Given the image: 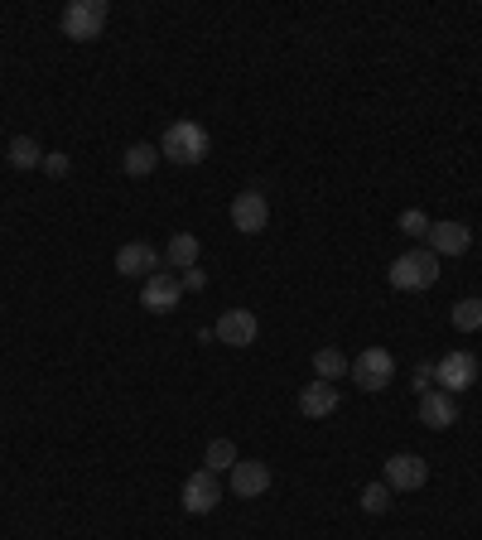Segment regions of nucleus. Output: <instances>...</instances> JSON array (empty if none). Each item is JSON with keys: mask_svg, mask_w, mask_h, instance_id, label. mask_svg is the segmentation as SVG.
I'll return each mask as SVG.
<instances>
[{"mask_svg": "<svg viewBox=\"0 0 482 540\" xmlns=\"http://www.w3.org/2000/svg\"><path fill=\"white\" fill-rule=\"evenodd\" d=\"M208 150H213V135L203 131V121H174V126H164L160 160L179 164V169H193V164L208 160Z\"/></svg>", "mask_w": 482, "mask_h": 540, "instance_id": "1", "label": "nucleus"}, {"mask_svg": "<svg viewBox=\"0 0 482 540\" xmlns=\"http://www.w3.org/2000/svg\"><path fill=\"white\" fill-rule=\"evenodd\" d=\"M386 280H391V290H405V295L434 290V280H439V256H434V251H405V256L391 261Z\"/></svg>", "mask_w": 482, "mask_h": 540, "instance_id": "2", "label": "nucleus"}, {"mask_svg": "<svg viewBox=\"0 0 482 540\" xmlns=\"http://www.w3.org/2000/svg\"><path fill=\"white\" fill-rule=\"evenodd\" d=\"M107 15L111 5L107 0H73L68 10H63V34L68 39H78V44H92V39H102V29H107Z\"/></svg>", "mask_w": 482, "mask_h": 540, "instance_id": "3", "label": "nucleus"}, {"mask_svg": "<svg viewBox=\"0 0 482 540\" xmlns=\"http://www.w3.org/2000/svg\"><path fill=\"white\" fill-rule=\"evenodd\" d=\"M348 377L362 386V391H386L391 381H396V357L386 348H367L357 352V362L348 367Z\"/></svg>", "mask_w": 482, "mask_h": 540, "instance_id": "4", "label": "nucleus"}, {"mask_svg": "<svg viewBox=\"0 0 482 540\" xmlns=\"http://www.w3.org/2000/svg\"><path fill=\"white\" fill-rule=\"evenodd\" d=\"M381 483L391 492H420L429 483V463L420 454H391L386 468H381Z\"/></svg>", "mask_w": 482, "mask_h": 540, "instance_id": "5", "label": "nucleus"}, {"mask_svg": "<svg viewBox=\"0 0 482 540\" xmlns=\"http://www.w3.org/2000/svg\"><path fill=\"white\" fill-rule=\"evenodd\" d=\"M478 357L473 352H444L439 362H434V381L449 391V396H458V391H468L473 381H478Z\"/></svg>", "mask_w": 482, "mask_h": 540, "instance_id": "6", "label": "nucleus"}, {"mask_svg": "<svg viewBox=\"0 0 482 540\" xmlns=\"http://www.w3.org/2000/svg\"><path fill=\"white\" fill-rule=\"evenodd\" d=\"M116 270H121L126 280H150V275L164 270V256L150 242H126L116 251Z\"/></svg>", "mask_w": 482, "mask_h": 540, "instance_id": "7", "label": "nucleus"}, {"mask_svg": "<svg viewBox=\"0 0 482 540\" xmlns=\"http://www.w3.org/2000/svg\"><path fill=\"white\" fill-rule=\"evenodd\" d=\"M256 333H261V319H256L251 309H227V314L213 324V338L217 343H227V348H251Z\"/></svg>", "mask_w": 482, "mask_h": 540, "instance_id": "8", "label": "nucleus"}, {"mask_svg": "<svg viewBox=\"0 0 482 540\" xmlns=\"http://www.w3.org/2000/svg\"><path fill=\"white\" fill-rule=\"evenodd\" d=\"M179 299H184V285H179L174 270H160V275H150V280L140 285V304H145L150 314H169V309H179Z\"/></svg>", "mask_w": 482, "mask_h": 540, "instance_id": "9", "label": "nucleus"}, {"mask_svg": "<svg viewBox=\"0 0 482 540\" xmlns=\"http://www.w3.org/2000/svg\"><path fill=\"white\" fill-rule=\"evenodd\" d=\"M217 502H222V483H217V473H208V468L188 473V483H184V512L188 516H208Z\"/></svg>", "mask_w": 482, "mask_h": 540, "instance_id": "10", "label": "nucleus"}, {"mask_svg": "<svg viewBox=\"0 0 482 540\" xmlns=\"http://www.w3.org/2000/svg\"><path fill=\"white\" fill-rule=\"evenodd\" d=\"M266 222H270V203H266V193H237L232 198V227H237L241 237H256V232H266Z\"/></svg>", "mask_w": 482, "mask_h": 540, "instance_id": "11", "label": "nucleus"}, {"mask_svg": "<svg viewBox=\"0 0 482 540\" xmlns=\"http://www.w3.org/2000/svg\"><path fill=\"white\" fill-rule=\"evenodd\" d=\"M473 246V227H463V222H434L429 227V251L434 256H463Z\"/></svg>", "mask_w": 482, "mask_h": 540, "instance_id": "12", "label": "nucleus"}, {"mask_svg": "<svg viewBox=\"0 0 482 540\" xmlns=\"http://www.w3.org/2000/svg\"><path fill=\"white\" fill-rule=\"evenodd\" d=\"M232 492L237 497H261V492H270V463L237 459V468H232Z\"/></svg>", "mask_w": 482, "mask_h": 540, "instance_id": "13", "label": "nucleus"}, {"mask_svg": "<svg viewBox=\"0 0 482 540\" xmlns=\"http://www.w3.org/2000/svg\"><path fill=\"white\" fill-rule=\"evenodd\" d=\"M338 410V386L333 381H309L304 391H299V415H309V420H323V415H333Z\"/></svg>", "mask_w": 482, "mask_h": 540, "instance_id": "14", "label": "nucleus"}, {"mask_svg": "<svg viewBox=\"0 0 482 540\" xmlns=\"http://www.w3.org/2000/svg\"><path fill=\"white\" fill-rule=\"evenodd\" d=\"M420 420H425L429 430H449L458 420V401L449 391H425L420 396Z\"/></svg>", "mask_w": 482, "mask_h": 540, "instance_id": "15", "label": "nucleus"}, {"mask_svg": "<svg viewBox=\"0 0 482 540\" xmlns=\"http://www.w3.org/2000/svg\"><path fill=\"white\" fill-rule=\"evenodd\" d=\"M198 256H203V246L193 232H174L169 242H164V266L169 270H193L198 266Z\"/></svg>", "mask_w": 482, "mask_h": 540, "instance_id": "16", "label": "nucleus"}, {"mask_svg": "<svg viewBox=\"0 0 482 540\" xmlns=\"http://www.w3.org/2000/svg\"><path fill=\"white\" fill-rule=\"evenodd\" d=\"M155 164H160V145H131V150L121 155V169H126L131 179H145V174H155Z\"/></svg>", "mask_w": 482, "mask_h": 540, "instance_id": "17", "label": "nucleus"}, {"mask_svg": "<svg viewBox=\"0 0 482 540\" xmlns=\"http://www.w3.org/2000/svg\"><path fill=\"white\" fill-rule=\"evenodd\" d=\"M237 444H232V439H213V444H208V449H203V468H208V473H232V468H237Z\"/></svg>", "mask_w": 482, "mask_h": 540, "instance_id": "18", "label": "nucleus"}, {"mask_svg": "<svg viewBox=\"0 0 482 540\" xmlns=\"http://www.w3.org/2000/svg\"><path fill=\"white\" fill-rule=\"evenodd\" d=\"M348 367H352V362L338 348H319V352H314V377H319V381L348 377Z\"/></svg>", "mask_w": 482, "mask_h": 540, "instance_id": "19", "label": "nucleus"}, {"mask_svg": "<svg viewBox=\"0 0 482 540\" xmlns=\"http://www.w3.org/2000/svg\"><path fill=\"white\" fill-rule=\"evenodd\" d=\"M10 164H15V169H39V164H44L39 140H34V135H15V140H10Z\"/></svg>", "mask_w": 482, "mask_h": 540, "instance_id": "20", "label": "nucleus"}, {"mask_svg": "<svg viewBox=\"0 0 482 540\" xmlns=\"http://www.w3.org/2000/svg\"><path fill=\"white\" fill-rule=\"evenodd\" d=\"M357 502H362V512H367V516H386V512H391V502H396V492H391L386 483H367Z\"/></svg>", "mask_w": 482, "mask_h": 540, "instance_id": "21", "label": "nucleus"}, {"mask_svg": "<svg viewBox=\"0 0 482 540\" xmlns=\"http://www.w3.org/2000/svg\"><path fill=\"white\" fill-rule=\"evenodd\" d=\"M449 319H454L458 333H478V328H482V299H458Z\"/></svg>", "mask_w": 482, "mask_h": 540, "instance_id": "22", "label": "nucleus"}, {"mask_svg": "<svg viewBox=\"0 0 482 540\" xmlns=\"http://www.w3.org/2000/svg\"><path fill=\"white\" fill-rule=\"evenodd\" d=\"M396 227H401L405 237H429V227H434V222H429L420 208H405V213L396 217Z\"/></svg>", "mask_w": 482, "mask_h": 540, "instance_id": "23", "label": "nucleus"}, {"mask_svg": "<svg viewBox=\"0 0 482 540\" xmlns=\"http://www.w3.org/2000/svg\"><path fill=\"white\" fill-rule=\"evenodd\" d=\"M179 285H184V290H203V285H208V270H203V266L184 270V275H179Z\"/></svg>", "mask_w": 482, "mask_h": 540, "instance_id": "24", "label": "nucleus"}, {"mask_svg": "<svg viewBox=\"0 0 482 540\" xmlns=\"http://www.w3.org/2000/svg\"><path fill=\"white\" fill-rule=\"evenodd\" d=\"M44 169H49L54 179H63V174L73 169V160H68V155H44Z\"/></svg>", "mask_w": 482, "mask_h": 540, "instance_id": "25", "label": "nucleus"}, {"mask_svg": "<svg viewBox=\"0 0 482 540\" xmlns=\"http://www.w3.org/2000/svg\"><path fill=\"white\" fill-rule=\"evenodd\" d=\"M429 381H434V367H429V362H420V367H415V391H420V396H425V391H434Z\"/></svg>", "mask_w": 482, "mask_h": 540, "instance_id": "26", "label": "nucleus"}]
</instances>
